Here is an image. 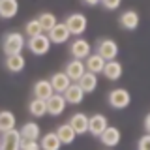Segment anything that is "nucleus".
I'll use <instances>...</instances> for the list:
<instances>
[{
	"label": "nucleus",
	"instance_id": "obj_1",
	"mask_svg": "<svg viewBox=\"0 0 150 150\" xmlns=\"http://www.w3.org/2000/svg\"><path fill=\"white\" fill-rule=\"evenodd\" d=\"M25 47H26V41L21 32H8L2 38V49L6 54H19L23 53Z\"/></svg>",
	"mask_w": 150,
	"mask_h": 150
},
{
	"label": "nucleus",
	"instance_id": "obj_2",
	"mask_svg": "<svg viewBox=\"0 0 150 150\" xmlns=\"http://www.w3.org/2000/svg\"><path fill=\"white\" fill-rule=\"evenodd\" d=\"M51 38L49 34H45V32H41V34H38V36H32V38H28V41H26V47L30 49V53L32 54H38V56H41V54H47L49 53V49H51Z\"/></svg>",
	"mask_w": 150,
	"mask_h": 150
},
{
	"label": "nucleus",
	"instance_id": "obj_3",
	"mask_svg": "<svg viewBox=\"0 0 150 150\" xmlns=\"http://www.w3.org/2000/svg\"><path fill=\"white\" fill-rule=\"evenodd\" d=\"M107 103L112 109H126L131 103V94L126 88H112L107 96Z\"/></svg>",
	"mask_w": 150,
	"mask_h": 150
},
{
	"label": "nucleus",
	"instance_id": "obj_4",
	"mask_svg": "<svg viewBox=\"0 0 150 150\" xmlns=\"http://www.w3.org/2000/svg\"><path fill=\"white\" fill-rule=\"evenodd\" d=\"M64 23L68 25L71 36H81V34H84V30H86V26H88V21H86V17H84L83 13H71V15L66 17Z\"/></svg>",
	"mask_w": 150,
	"mask_h": 150
},
{
	"label": "nucleus",
	"instance_id": "obj_5",
	"mask_svg": "<svg viewBox=\"0 0 150 150\" xmlns=\"http://www.w3.org/2000/svg\"><path fill=\"white\" fill-rule=\"evenodd\" d=\"M21 141L23 135L21 131H17L15 128L2 131V137H0V143H2V150H19L21 148Z\"/></svg>",
	"mask_w": 150,
	"mask_h": 150
},
{
	"label": "nucleus",
	"instance_id": "obj_6",
	"mask_svg": "<svg viewBox=\"0 0 150 150\" xmlns=\"http://www.w3.org/2000/svg\"><path fill=\"white\" fill-rule=\"evenodd\" d=\"M96 53L101 54L105 60H112L118 56V45H116L115 40H111V38H105V40H100L96 45Z\"/></svg>",
	"mask_w": 150,
	"mask_h": 150
},
{
	"label": "nucleus",
	"instance_id": "obj_7",
	"mask_svg": "<svg viewBox=\"0 0 150 150\" xmlns=\"http://www.w3.org/2000/svg\"><path fill=\"white\" fill-rule=\"evenodd\" d=\"M66 105H68V101H66L64 94L54 92L53 96L47 100V115H53V116L62 115L64 109H66Z\"/></svg>",
	"mask_w": 150,
	"mask_h": 150
},
{
	"label": "nucleus",
	"instance_id": "obj_8",
	"mask_svg": "<svg viewBox=\"0 0 150 150\" xmlns=\"http://www.w3.org/2000/svg\"><path fill=\"white\" fill-rule=\"evenodd\" d=\"M49 38H51V41L56 45H60V43H66V41L69 40V36H71V32H69V28L66 23H56V25L51 28L49 32Z\"/></svg>",
	"mask_w": 150,
	"mask_h": 150
},
{
	"label": "nucleus",
	"instance_id": "obj_9",
	"mask_svg": "<svg viewBox=\"0 0 150 150\" xmlns=\"http://www.w3.org/2000/svg\"><path fill=\"white\" fill-rule=\"evenodd\" d=\"M107 126H109V120H107L105 115L96 112V115H92L88 118V131H90V135H94V137H100L103 131H105Z\"/></svg>",
	"mask_w": 150,
	"mask_h": 150
},
{
	"label": "nucleus",
	"instance_id": "obj_10",
	"mask_svg": "<svg viewBox=\"0 0 150 150\" xmlns=\"http://www.w3.org/2000/svg\"><path fill=\"white\" fill-rule=\"evenodd\" d=\"M64 71L69 75V79H71L73 83H77L79 79L83 77V73L86 71V64H84L81 58H73V60H69V62L66 64Z\"/></svg>",
	"mask_w": 150,
	"mask_h": 150
},
{
	"label": "nucleus",
	"instance_id": "obj_11",
	"mask_svg": "<svg viewBox=\"0 0 150 150\" xmlns=\"http://www.w3.org/2000/svg\"><path fill=\"white\" fill-rule=\"evenodd\" d=\"M32 92H34V98H41V100L47 101L54 94V88H53V84H51V79H40V81H36Z\"/></svg>",
	"mask_w": 150,
	"mask_h": 150
},
{
	"label": "nucleus",
	"instance_id": "obj_12",
	"mask_svg": "<svg viewBox=\"0 0 150 150\" xmlns=\"http://www.w3.org/2000/svg\"><path fill=\"white\" fill-rule=\"evenodd\" d=\"M84 94H86V92H84L83 88H81V84H79V83H71L68 88H66L64 98H66V101L71 103V105H79V103L83 101Z\"/></svg>",
	"mask_w": 150,
	"mask_h": 150
},
{
	"label": "nucleus",
	"instance_id": "obj_13",
	"mask_svg": "<svg viewBox=\"0 0 150 150\" xmlns=\"http://www.w3.org/2000/svg\"><path fill=\"white\" fill-rule=\"evenodd\" d=\"M25 56H23L21 53L19 54H6V58H4V66H6L8 71L11 73H19L25 69Z\"/></svg>",
	"mask_w": 150,
	"mask_h": 150
},
{
	"label": "nucleus",
	"instance_id": "obj_14",
	"mask_svg": "<svg viewBox=\"0 0 150 150\" xmlns=\"http://www.w3.org/2000/svg\"><path fill=\"white\" fill-rule=\"evenodd\" d=\"M69 51H71L73 58L84 60L88 54H90V43H88L86 40H83V38H77V40L71 43V47H69Z\"/></svg>",
	"mask_w": 150,
	"mask_h": 150
},
{
	"label": "nucleus",
	"instance_id": "obj_15",
	"mask_svg": "<svg viewBox=\"0 0 150 150\" xmlns=\"http://www.w3.org/2000/svg\"><path fill=\"white\" fill-rule=\"evenodd\" d=\"M122 64L118 62L116 58H112V60H107L105 62V68H103V75H105L109 81H118V79L122 77Z\"/></svg>",
	"mask_w": 150,
	"mask_h": 150
},
{
	"label": "nucleus",
	"instance_id": "obj_16",
	"mask_svg": "<svg viewBox=\"0 0 150 150\" xmlns=\"http://www.w3.org/2000/svg\"><path fill=\"white\" fill-rule=\"evenodd\" d=\"M71 83H73V81L69 79V75L66 73V71H58V73L51 75V84H53L54 92H60V94H64V92H66V88H68Z\"/></svg>",
	"mask_w": 150,
	"mask_h": 150
},
{
	"label": "nucleus",
	"instance_id": "obj_17",
	"mask_svg": "<svg viewBox=\"0 0 150 150\" xmlns=\"http://www.w3.org/2000/svg\"><path fill=\"white\" fill-rule=\"evenodd\" d=\"M100 141L105 146H116L120 143V129L115 128V126H107L105 131L100 135Z\"/></svg>",
	"mask_w": 150,
	"mask_h": 150
},
{
	"label": "nucleus",
	"instance_id": "obj_18",
	"mask_svg": "<svg viewBox=\"0 0 150 150\" xmlns=\"http://www.w3.org/2000/svg\"><path fill=\"white\" fill-rule=\"evenodd\" d=\"M88 118H90V116H86L84 112H75V115H71L69 124H71V128L75 129L77 135H83V133L88 131Z\"/></svg>",
	"mask_w": 150,
	"mask_h": 150
},
{
	"label": "nucleus",
	"instance_id": "obj_19",
	"mask_svg": "<svg viewBox=\"0 0 150 150\" xmlns=\"http://www.w3.org/2000/svg\"><path fill=\"white\" fill-rule=\"evenodd\" d=\"M139 13L133 11V9H128V11H124L120 15V26L124 28V30H135V28L139 26Z\"/></svg>",
	"mask_w": 150,
	"mask_h": 150
},
{
	"label": "nucleus",
	"instance_id": "obj_20",
	"mask_svg": "<svg viewBox=\"0 0 150 150\" xmlns=\"http://www.w3.org/2000/svg\"><path fill=\"white\" fill-rule=\"evenodd\" d=\"M77 83L81 84V88H83V90L86 92V94H92V92L98 88V73L88 71V69H86V71L83 73V77L79 79Z\"/></svg>",
	"mask_w": 150,
	"mask_h": 150
},
{
	"label": "nucleus",
	"instance_id": "obj_21",
	"mask_svg": "<svg viewBox=\"0 0 150 150\" xmlns=\"http://www.w3.org/2000/svg\"><path fill=\"white\" fill-rule=\"evenodd\" d=\"M84 60H86L84 64H86V69H88V71L103 73V68H105V62H107V60L103 58L101 54H98V53H94V54H92V53H90Z\"/></svg>",
	"mask_w": 150,
	"mask_h": 150
},
{
	"label": "nucleus",
	"instance_id": "obj_22",
	"mask_svg": "<svg viewBox=\"0 0 150 150\" xmlns=\"http://www.w3.org/2000/svg\"><path fill=\"white\" fill-rule=\"evenodd\" d=\"M19 11V2L17 0H0V17L2 19H11Z\"/></svg>",
	"mask_w": 150,
	"mask_h": 150
},
{
	"label": "nucleus",
	"instance_id": "obj_23",
	"mask_svg": "<svg viewBox=\"0 0 150 150\" xmlns=\"http://www.w3.org/2000/svg\"><path fill=\"white\" fill-rule=\"evenodd\" d=\"M28 111H30L32 116L41 118V116L47 115V101L41 100V98H34V100L30 101V105H28Z\"/></svg>",
	"mask_w": 150,
	"mask_h": 150
},
{
	"label": "nucleus",
	"instance_id": "obj_24",
	"mask_svg": "<svg viewBox=\"0 0 150 150\" xmlns=\"http://www.w3.org/2000/svg\"><path fill=\"white\" fill-rule=\"evenodd\" d=\"M56 133H58V137L60 141H62V144H69V143H73V139H75V129L71 128V124H60L58 126V129H56Z\"/></svg>",
	"mask_w": 150,
	"mask_h": 150
},
{
	"label": "nucleus",
	"instance_id": "obj_25",
	"mask_svg": "<svg viewBox=\"0 0 150 150\" xmlns=\"http://www.w3.org/2000/svg\"><path fill=\"white\" fill-rule=\"evenodd\" d=\"M41 148L43 150H58L60 144H62V141H60L58 133H45L43 137H41Z\"/></svg>",
	"mask_w": 150,
	"mask_h": 150
},
{
	"label": "nucleus",
	"instance_id": "obj_26",
	"mask_svg": "<svg viewBox=\"0 0 150 150\" xmlns=\"http://www.w3.org/2000/svg\"><path fill=\"white\" fill-rule=\"evenodd\" d=\"M15 128V115L11 111H0V133Z\"/></svg>",
	"mask_w": 150,
	"mask_h": 150
},
{
	"label": "nucleus",
	"instance_id": "obj_27",
	"mask_svg": "<svg viewBox=\"0 0 150 150\" xmlns=\"http://www.w3.org/2000/svg\"><path fill=\"white\" fill-rule=\"evenodd\" d=\"M19 131H21V135H23V139H40V126H38L36 124V122H26V124L25 126H23V128L21 129H19Z\"/></svg>",
	"mask_w": 150,
	"mask_h": 150
},
{
	"label": "nucleus",
	"instance_id": "obj_28",
	"mask_svg": "<svg viewBox=\"0 0 150 150\" xmlns=\"http://www.w3.org/2000/svg\"><path fill=\"white\" fill-rule=\"evenodd\" d=\"M38 19H40V25H41V28H43V32H49L51 28H53L56 23H58V21H56V17L53 15V13H49V11L41 13Z\"/></svg>",
	"mask_w": 150,
	"mask_h": 150
},
{
	"label": "nucleus",
	"instance_id": "obj_29",
	"mask_svg": "<svg viewBox=\"0 0 150 150\" xmlns=\"http://www.w3.org/2000/svg\"><path fill=\"white\" fill-rule=\"evenodd\" d=\"M41 32H43V28H41V25H40V19H32V21H28L25 25V34L28 38L38 36V34H41Z\"/></svg>",
	"mask_w": 150,
	"mask_h": 150
},
{
	"label": "nucleus",
	"instance_id": "obj_30",
	"mask_svg": "<svg viewBox=\"0 0 150 150\" xmlns=\"http://www.w3.org/2000/svg\"><path fill=\"white\" fill-rule=\"evenodd\" d=\"M21 148L23 150H40L41 144L38 143L36 139H23L21 141Z\"/></svg>",
	"mask_w": 150,
	"mask_h": 150
},
{
	"label": "nucleus",
	"instance_id": "obj_31",
	"mask_svg": "<svg viewBox=\"0 0 150 150\" xmlns=\"http://www.w3.org/2000/svg\"><path fill=\"white\" fill-rule=\"evenodd\" d=\"M122 4V0H101V6L105 9H109V11H115V9H118Z\"/></svg>",
	"mask_w": 150,
	"mask_h": 150
},
{
	"label": "nucleus",
	"instance_id": "obj_32",
	"mask_svg": "<svg viewBox=\"0 0 150 150\" xmlns=\"http://www.w3.org/2000/svg\"><path fill=\"white\" fill-rule=\"evenodd\" d=\"M137 148H139V150H150V133L143 135V137L139 139V143H137Z\"/></svg>",
	"mask_w": 150,
	"mask_h": 150
},
{
	"label": "nucleus",
	"instance_id": "obj_33",
	"mask_svg": "<svg viewBox=\"0 0 150 150\" xmlns=\"http://www.w3.org/2000/svg\"><path fill=\"white\" fill-rule=\"evenodd\" d=\"M84 6H98V4H101V0H83Z\"/></svg>",
	"mask_w": 150,
	"mask_h": 150
},
{
	"label": "nucleus",
	"instance_id": "obj_34",
	"mask_svg": "<svg viewBox=\"0 0 150 150\" xmlns=\"http://www.w3.org/2000/svg\"><path fill=\"white\" fill-rule=\"evenodd\" d=\"M144 129H146V133H150V112L146 115V118H144Z\"/></svg>",
	"mask_w": 150,
	"mask_h": 150
},
{
	"label": "nucleus",
	"instance_id": "obj_35",
	"mask_svg": "<svg viewBox=\"0 0 150 150\" xmlns=\"http://www.w3.org/2000/svg\"><path fill=\"white\" fill-rule=\"evenodd\" d=\"M0 148H2V143H0Z\"/></svg>",
	"mask_w": 150,
	"mask_h": 150
}]
</instances>
